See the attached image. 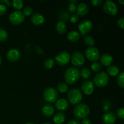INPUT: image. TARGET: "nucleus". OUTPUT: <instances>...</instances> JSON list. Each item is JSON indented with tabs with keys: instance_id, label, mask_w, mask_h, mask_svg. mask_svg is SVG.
Returning a JSON list of instances; mask_svg holds the SVG:
<instances>
[{
	"instance_id": "ddd939ff",
	"label": "nucleus",
	"mask_w": 124,
	"mask_h": 124,
	"mask_svg": "<svg viewBox=\"0 0 124 124\" xmlns=\"http://www.w3.org/2000/svg\"><path fill=\"white\" fill-rule=\"evenodd\" d=\"M21 53L18 50L12 49L7 52L6 57L10 62H15L19 60L21 58Z\"/></svg>"
},
{
	"instance_id": "7c9ffc66",
	"label": "nucleus",
	"mask_w": 124,
	"mask_h": 124,
	"mask_svg": "<svg viewBox=\"0 0 124 124\" xmlns=\"http://www.w3.org/2000/svg\"><path fill=\"white\" fill-rule=\"evenodd\" d=\"M117 85L121 87V88H124V73L121 72L118 76L117 79Z\"/></svg>"
},
{
	"instance_id": "e433bc0d",
	"label": "nucleus",
	"mask_w": 124,
	"mask_h": 124,
	"mask_svg": "<svg viewBox=\"0 0 124 124\" xmlns=\"http://www.w3.org/2000/svg\"><path fill=\"white\" fill-rule=\"evenodd\" d=\"M79 19V16L77 14H73L71 16L70 18V20L71 23H76Z\"/></svg>"
},
{
	"instance_id": "a878e982",
	"label": "nucleus",
	"mask_w": 124,
	"mask_h": 124,
	"mask_svg": "<svg viewBox=\"0 0 124 124\" xmlns=\"http://www.w3.org/2000/svg\"><path fill=\"white\" fill-rule=\"evenodd\" d=\"M8 33L4 29L0 28V41L1 42H4L7 41L8 39Z\"/></svg>"
},
{
	"instance_id": "37998d69",
	"label": "nucleus",
	"mask_w": 124,
	"mask_h": 124,
	"mask_svg": "<svg viewBox=\"0 0 124 124\" xmlns=\"http://www.w3.org/2000/svg\"><path fill=\"white\" fill-rule=\"evenodd\" d=\"M119 2L121 4V5H124V0H119Z\"/></svg>"
},
{
	"instance_id": "7ed1b4c3",
	"label": "nucleus",
	"mask_w": 124,
	"mask_h": 124,
	"mask_svg": "<svg viewBox=\"0 0 124 124\" xmlns=\"http://www.w3.org/2000/svg\"><path fill=\"white\" fill-rule=\"evenodd\" d=\"M108 75L106 73L102 71V72L98 73L95 75L93 79V84L97 87L103 88L108 84Z\"/></svg>"
},
{
	"instance_id": "58836bf2",
	"label": "nucleus",
	"mask_w": 124,
	"mask_h": 124,
	"mask_svg": "<svg viewBox=\"0 0 124 124\" xmlns=\"http://www.w3.org/2000/svg\"><path fill=\"white\" fill-rule=\"evenodd\" d=\"M103 3L102 0H92L91 1V4H92V6H99L100 5H101Z\"/></svg>"
},
{
	"instance_id": "bb28decb",
	"label": "nucleus",
	"mask_w": 124,
	"mask_h": 124,
	"mask_svg": "<svg viewBox=\"0 0 124 124\" xmlns=\"http://www.w3.org/2000/svg\"><path fill=\"white\" fill-rule=\"evenodd\" d=\"M13 7L15 9L19 10L21 9L23 7V2L21 0H13L12 2Z\"/></svg>"
},
{
	"instance_id": "b1692460",
	"label": "nucleus",
	"mask_w": 124,
	"mask_h": 124,
	"mask_svg": "<svg viewBox=\"0 0 124 124\" xmlns=\"http://www.w3.org/2000/svg\"><path fill=\"white\" fill-rule=\"evenodd\" d=\"M91 74L92 73H91L90 70L87 68H84L80 72V76L83 79H88L90 77Z\"/></svg>"
},
{
	"instance_id": "0eeeda50",
	"label": "nucleus",
	"mask_w": 124,
	"mask_h": 124,
	"mask_svg": "<svg viewBox=\"0 0 124 124\" xmlns=\"http://www.w3.org/2000/svg\"><path fill=\"white\" fill-rule=\"evenodd\" d=\"M103 9L105 13L109 15H116L118 12L117 5L111 1H106L103 6Z\"/></svg>"
},
{
	"instance_id": "6e6552de",
	"label": "nucleus",
	"mask_w": 124,
	"mask_h": 124,
	"mask_svg": "<svg viewBox=\"0 0 124 124\" xmlns=\"http://www.w3.org/2000/svg\"><path fill=\"white\" fill-rule=\"evenodd\" d=\"M85 54L87 59L90 61L96 62L100 57L99 52L96 47H90L85 51Z\"/></svg>"
},
{
	"instance_id": "423d86ee",
	"label": "nucleus",
	"mask_w": 124,
	"mask_h": 124,
	"mask_svg": "<svg viewBox=\"0 0 124 124\" xmlns=\"http://www.w3.org/2000/svg\"><path fill=\"white\" fill-rule=\"evenodd\" d=\"M25 16L23 12L19 10H16L12 12L9 15V21L13 25H18L21 24L24 21Z\"/></svg>"
},
{
	"instance_id": "f3484780",
	"label": "nucleus",
	"mask_w": 124,
	"mask_h": 124,
	"mask_svg": "<svg viewBox=\"0 0 124 124\" xmlns=\"http://www.w3.org/2000/svg\"><path fill=\"white\" fill-rule=\"evenodd\" d=\"M55 106L57 110L60 111H63L66 110L69 108V104L66 99H60L57 101Z\"/></svg>"
},
{
	"instance_id": "72a5a7b5",
	"label": "nucleus",
	"mask_w": 124,
	"mask_h": 124,
	"mask_svg": "<svg viewBox=\"0 0 124 124\" xmlns=\"http://www.w3.org/2000/svg\"><path fill=\"white\" fill-rule=\"evenodd\" d=\"M33 13V8L30 6H27L23 10V15L24 16H29L31 15Z\"/></svg>"
},
{
	"instance_id": "f03ea898",
	"label": "nucleus",
	"mask_w": 124,
	"mask_h": 124,
	"mask_svg": "<svg viewBox=\"0 0 124 124\" xmlns=\"http://www.w3.org/2000/svg\"><path fill=\"white\" fill-rule=\"evenodd\" d=\"M90 113V108L84 104H79L74 108L73 113L75 117L78 119H84Z\"/></svg>"
},
{
	"instance_id": "4c0bfd02",
	"label": "nucleus",
	"mask_w": 124,
	"mask_h": 124,
	"mask_svg": "<svg viewBox=\"0 0 124 124\" xmlns=\"http://www.w3.org/2000/svg\"><path fill=\"white\" fill-rule=\"evenodd\" d=\"M7 12V7L4 4H0V16H2Z\"/></svg>"
},
{
	"instance_id": "c03bdc74",
	"label": "nucleus",
	"mask_w": 124,
	"mask_h": 124,
	"mask_svg": "<svg viewBox=\"0 0 124 124\" xmlns=\"http://www.w3.org/2000/svg\"><path fill=\"white\" fill-rule=\"evenodd\" d=\"M1 63H2V58H1V56H0V65H1Z\"/></svg>"
},
{
	"instance_id": "393cba45",
	"label": "nucleus",
	"mask_w": 124,
	"mask_h": 124,
	"mask_svg": "<svg viewBox=\"0 0 124 124\" xmlns=\"http://www.w3.org/2000/svg\"><path fill=\"white\" fill-rule=\"evenodd\" d=\"M84 42L85 44L87 46L92 47V46H94V43H95V41H94V38L91 36H86L84 38Z\"/></svg>"
},
{
	"instance_id": "a211bd4d",
	"label": "nucleus",
	"mask_w": 124,
	"mask_h": 124,
	"mask_svg": "<svg viewBox=\"0 0 124 124\" xmlns=\"http://www.w3.org/2000/svg\"><path fill=\"white\" fill-rule=\"evenodd\" d=\"M76 10H77L78 15L84 16L88 13L89 7H88V5L86 4L85 3H81L80 4H79Z\"/></svg>"
},
{
	"instance_id": "a19ab883",
	"label": "nucleus",
	"mask_w": 124,
	"mask_h": 124,
	"mask_svg": "<svg viewBox=\"0 0 124 124\" xmlns=\"http://www.w3.org/2000/svg\"><path fill=\"white\" fill-rule=\"evenodd\" d=\"M67 124H81V123H80V122L78 120L72 119L71 120V121H69L67 123Z\"/></svg>"
},
{
	"instance_id": "6ab92c4d",
	"label": "nucleus",
	"mask_w": 124,
	"mask_h": 124,
	"mask_svg": "<svg viewBox=\"0 0 124 124\" xmlns=\"http://www.w3.org/2000/svg\"><path fill=\"white\" fill-rule=\"evenodd\" d=\"M54 108L50 104L45 105L42 108V114L46 117H50L54 113Z\"/></svg>"
},
{
	"instance_id": "412c9836",
	"label": "nucleus",
	"mask_w": 124,
	"mask_h": 124,
	"mask_svg": "<svg viewBox=\"0 0 124 124\" xmlns=\"http://www.w3.org/2000/svg\"><path fill=\"white\" fill-rule=\"evenodd\" d=\"M80 36L81 35H80L79 32L77 31H71L69 33L67 38L70 41L72 42H75L79 40Z\"/></svg>"
},
{
	"instance_id": "39448f33",
	"label": "nucleus",
	"mask_w": 124,
	"mask_h": 124,
	"mask_svg": "<svg viewBox=\"0 0 124 124\" xmlns=\"http://www.w3.org/2000/svg\"><path fill=\"white\" fill-rule=\"evenodd\" d=\"M44 98L48 103H53L56 101L58 97V92L53 87H48L44 92Z\"/></svg>"
},
{
	"instance_id": "473e14b6",
	"label": "nucleus",
	"mask_w": 124,
	"mask_h": 124,
	"mask_svg": "<svg viewBox=\"0 0 124 124\" xmlns=\"http://www.w3.org/2000/svg\"><path fill=\"white\" fill-rule=\"evenodd\" d=\"M91 69L93 71L96 73L100 71L101 69V65L100 63L98 62H94L93 64L91 65Z\"/></svg>"
},
{
	"instance_id": "79ce46f5",
	"label": "nucleus",
	"mask_w": 124,
	"mask_h": 124,
	"mask_svg": "<svg viewBox=\"0 0 124 124\" xmlns=\"http://www.w3.org/2000/svg\"><path fill=\"white\" fill-rule=\"evenodd\" d=\"M82 124H92V122L88 119H84L82 121Z\"/></svg>"
},
{
	"instance_id": "4468645a",
	"label": "nucleus",
	"mask_w": 124,
	"mask_h": 124,
	"mask_svg": "<svg viewBox=\"0 0 124 124\" xmlns=\"http://www.w3.org/2000/svg\"><path fill=\"white\" fill-rule=\"evenodd\" d=\"M116 120V116L114 113L109 111L104 114L102 116V121L105 124H113Z\"/></svg>"
},
{
	"instance_id": "aec40b11",
	"label": "nucleus",
	"mask_w": 124,
	"mask_h": 124,
	"mask_svg": "<svg viewBox=\"0 0 124 124\" xmlns=\"http://www.w3.org/2000/svg\"><path fill=\"white\" fill-rule=\"evenodd\" d=\"M65 115L62 111L58 112L53 117V121L56 124H61L65 121Z\"/></svg>"
},
{
	"instance_id": "a18cd8bd",
	"label": "nucleus",
	"mask_w": 124,
	"mask_h": 124,
	"mask_svg": "<svg viewBox=\"0 0 124 124\" xmlns=\"http://www.w3.org/2000/svg\"><path fill=\"white\" fill-rule=\"evenodd\" d=\"M25 124H34L33 123H31V122H27Z\"/></svg>"
},
{
	"instance_id": "f257e3e1",
	"label": "nucleus",
	"mask_w": 124,
	"mask_h": 124,
	"mask_svg": "<svg viewBox=\"0 0 124 124\" xmlns=\"http://www.w3.org/2000/svg\"><path fill=\"white\" fill-rule=\"evenodd\" d=\"M80 78V71L76 68H69L64 74V80L69 85H73L76 83Z\"/></svg>"
},
{
	"instance_id": "dca6fc26",
	"label": "nucleus",
	"mask_w": 124,
	"mask_h": 124,
	"mask_svg": "<svg viewBox=\"0 0 124 124\" xmlns=\"http://www.w3.org/2000/svg\"><path fill=\"white\" fill-rule=\"evenodd\" d=\"M113 59L112 56L110 55L108 53H104L100 58L101 64L104 66H110L113 62Z\"/></svg>"
},
{
	"instance_id": "4be33fe9",
	"label": "nucleus",
	"mask_w": 124,
	"mask_h": 124,
	"mask_svg": "<svg viewBox=\"0 0 124 124\" xmlns=\"http://www.w3.org/2000/svg\"><path fill=\"white\" fill-rule=\"evenodd\" d=\"M56 30L59 34H64L67 31V25L64 22L59 21L56 25Z\"/></svg>"
},
{
	"instance_id": "2f4dec72",
	"label": "nucleus",
	"mask_w": 124,
	"mask_h": 124,
	"mask_svg": "<svg viewBox=\"0 0 124 124\" xmlns=\"http://www.w3.org/2000/svg\"><path fill=\"white\" fill-rule=\"evenodd\" d=\"M59 18L61 19V21L62 22L67 21L70 18L69 14L65 11H62L61 13L59 15Z\"/></svg>"
},
{
	"instance_id": "c9c22d12",
	"label": "nucleus",
	"mask_w": 124,
	"mask_h": 124,
	"mask_svg": "<svg viewBox=\"0 0 124 124\" xmlns=\"http://www.w3.org/2000/svg\"><path fill=\"white\" fill-rule=\"evenodd\" d=\"M76 7L74 3H70L68 7V11L70 13H73L76 12Z\"/></svg>"
},
{
	"instance_id": "9b49d317",
	"label": "nucleus",
	"mask_w": 124,
	"mask_h": 124,
	"mask_svg": "<svg viewBox=\"0 0 124 124\" xmlns=\"http://www.w3.org/2000/svg\"><path fill=\"white\" fill-rule=\"evenodd\" d=\"M85 58L81 52H75L71 56V63L76 67H81L84 64Z\"/></svg>"
},
{
	"instance_id": "9d476101",
	"label": "nucleus",
	"mask_w": 124,
	"mask_h": 124,
	"mask_svg": "<svg viewBox=\"0 0 124 124\" xmlns=\"http://www.w3.org/2000/svg\"><path fill=\"white\" fill-rule=\"evenodd\" d=\"M93 28V24L91 21L85 19L79 24L78 29L79 32L82 34V35H85L91 31Z\"/></svg>"
},
{
	"instance_id": "cd10ccee",
	"label": "nucleus",
	"mask_w": 124,
	"mask_h": 124,
	"mask_svg": "<svg viewBox=\"0 0 124 124\" xmlns=\"http://www.w3.org/2000/svg\"><path fill=\"white\" fill-rule=\"evenodd\" d=\"M111 108V103L110 101H105L102 104V110L104 112L106 113L109 112Z\"/></svg>"
},
{
	"instance_id": "f704fd0d",
	"label": "nucleus",
	"mask_w": 124,
	"mask_h": 124,
	"mask_svg": "<svg viewBox=\"0 0 124 124\" xmlns=\"http://www.w3.org/2000/svg\"><path fill=\"white\" fill-rule=\"evenodd\" d=\"M119 119H123L124 118V110L123 108H119L116 111V115Z\"/></svg>"
},
{
	"instance_id": "f8f14e48",
	"label": "nucleus",
	"mask_w": 124,
	"mask_h": 124,
	"mask_svg": "<svg viewBox=\"0 0 124 124\" xmlns=\"http://www.w3.org/2000/svg\"><path fill=\"white\" fill-rule=\"evenodd\" d=\"M81 90L86 95H90L94 90V84L90 80H87L82 82Z\"/></svg>"
},
{
	"instance_id": "1a4fd4ad",
	"label": "nucleus",
	"mask_w": 124,
	"mask_h": 124,
	"mask_svg": "<svg viewBox=\"0 0 124 124\" xmlns=\"http://www.w3.org/2000/svg\"><path fill=\"white\" fill-rule=\"evenodd\" d=\"M70 55L68 52H61L55 58L57 64L60 66H65L67 65L70 61Z\"/></svg>"
},
{
	"instance_id": "49530a36",
	"label": "nucleus",
	"mask_w": 124,
	"mask_h": 124,
	"mask_svg": "<svg viewBox=\"0 0 124 124\" xmlns=\"http://www.w3.org/2000/svg\"><path fill=\"white\" fill-rule=\"evenodd\" d=\"M42 124H51L50 123H48V122H46V123H44Z\"/></svg>"
},
{
	"instance_id": "c756f323",
	"label": "nucleus",
	"mask_w": 124,
	"mask_h": 124,
	"mask_svg": "<svg viewBox=\"0 0 124 124\" xmlns=\"http://www.w3.org/2000/svg\"><path fill=\"white\" fill-rule=\"evenodd\" d=\"M54 65V61L52 59H47L44 62V65L47 69H50L53 67Z\"/></svg>"
},
{
	"instance_id": "5701e85b",
	"label": "nucleus",
	"mask_w": 124,
	"mask_h": 124,
	"mask_svg": "<svg viewBox=\"0 0 124 124\" xmlns=\"http://www.w3.org/2000/svg\"><path fill=\"white\" fill-rule=\"evenodd\" d=\"M119 69L116 65H110L107 68V72L111 76H116L119 73Z\"/></svg>"
},
{
	"instance_id": "c85d7f7f",
	"label": "nucleus",
	"mask_w": 124,
	"mask_h": 124,
	"mask_svg": "<svg viewBox=\"0 0 124 124\" xmlns=\"http://www.w3.org/2000/svg\"><path fill=\"white\" fill-rule=\"evenodd\" d=\"M58 89L61 93H65L68 90V86L65 82H61L58 85Z\"/></svg>"
},
{
	"instance_id": "20e7f679",
	"label": "nucleus",
	"mask_w": 124,
	"mask_h": 124,
	"mask_svg": "<svg viewBox=\"0 0 124 124\" xmlns=\"http://www.w3.org/2000/svg\"><path fill=\"white\" fill-rule=\"evenodd\" d=\"M68 99L73 105L79 104L82 99V94L81 91L77 88H71L68 92Z\"/></svg>"
},
{
	"instance_id": "2eb2a0df",
	"label": "nucleus",
	"mask_w": 124,
	"mask_h": 124,
	"mask_svg": "<svg viewBox=\"0 0 124 124\" xmlns=\"http://www.w3.org/2000/svg\"><path fill=\"white\" fill-rule=\"evenodd\" d=\"M31 23L35 25H41L45 23V18L41 13H36L31 17Z\"/></svg>"
},
{
	"instance_id": "ea45409f",
	"label": "nucleus",
	"mask_w": 124,
	"mask_h": 124,
	"mask_svg": "<svg viewBox=\"0 0 124 124\" xmlns=\"http://www.w3.org/2000/svg\"><path fill=\"white\" fill-rule=\"evenodd\" d=\"M117 25L118 26L121 28L122 30H123L124 29V18L122 17L120 19H119V20L117 21Z\"/></svg>"
}]
</instances>
